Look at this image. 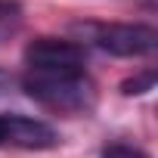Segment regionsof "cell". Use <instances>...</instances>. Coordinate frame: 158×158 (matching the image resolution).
Instances as JSON below:
<instances>
[{
	"label": "cell",
	"instance_id": "1",
	"mask_svg": "<svg viewBox=\"0 0 158 158\" xmlns=\"http://www.w3.org/2000/svg\"><path fill=\"white\" fill-rule=\"evenodd\" d=\"M22 90L37 106L62 115H87L96 109V84L87 74V65L25 68Z\"/></svg>",
	"mask_w": 158,
	"mask_h": 158
},
{
	"label": "cell",
	"instance_id": "2",
	"mask_svg": "<svg viewBox=\"0 0 158 158\" xmlns=\"http://www.w3.org/2000/svg\"><path fill=\"white\" fill-rule=\"evenodd\" d=\"M81 47H96L118 59H143L158 47V34L143 22H77L71 28Z\"/></svg>",
	"mask_w": 158,
	"mask_h": 158
},
{
	"label": "cell",
	"instance_id": "3",
	"mask_svg": "<svg viewBox=\"0 0 158 158\" xmlns=\"http://www.w3.org/2000/svg\"><path fill=\"white\" fill-rule=\"evenodd\" d=\"M62 143L59 130L40 118L22 112H0V149H22V152H47Z\"/></svg>",
	"mask_w": 158,
	"mask_h": 158
},
{
	"label": "cell",
	"instance_id": "4",
	"mask_svg": "<svg viewBox=\"0 0 158 158\" xmlns=\"http://www.w3.org/2000/svg\"><path fill=\"white\" fill-rule=\"evenodd\" d=\"M25 68H59V65H87V50L68 37H34L25 53Z\"/></svg>",
	"mask_w": 158,
	"mask_h": 158
},
{
	"label": "cell",
	"instance_id": "5",
	"mask_svg": "<svg viewBox=\"0 0 158 158\" xmlns=\"http://www.w3.org/2000/svg\"><path fill=\"white\" fill-rule=\"evenodd\" d=\"M22 22H25V6L19 0H0V44L16 37Z\"/></svg>",
	"mask_w": 158,
	"mask_h": 158
},
{
	"label": "cell",
	"instance_id": "6",
	"mask_svg": "<svg viewBox=\"0 0 158 158\" xmlns=\"http://www.w3.org/2000/svg\"><path fill=\"white\" fill-rule=\"evenodd\" d=\"M152 87H155V68H146V71L127 77V81L121 84V93H124V96H143V93H149Z\"/></svg>",
	"mask_w": 158,
	"mask_h": 158
},
{
	"label": "cell",
	"instance_id": "7",
	"mask_svg": "<svg viewBox=\"0 0 158 158\" xmlns=\"http://www.w3.org/2000/svg\"><path fill=\"white\" fill-rule=\"evenodd\" d=\"M99 158H149V155L133 149V146H109V149H102Z\"/></svg>",
	"mask_w": 158,
	"mask_h": 158
}]
</instances>
